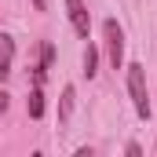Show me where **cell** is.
<instances>
[{
  "instance_id": "cell-1",
  "label": "cell",
  "mask_w": 157,
  "mask_h": 157,
  "mask_svg": "<svg viewBox=\"0 0 157 157\" xmlns=\"http://www.w3.org/2000/svg\"><path fill=\"white\" fill-rule=\"evenodd\" d=\"M128 95L135 102V113L143 121H150V91H146V66L143 62H128Z\"/></svg>"
},
{
  "instance_id": "cell-2",
  "label": "cell",
  "mask_w": 157,
  "mask_h": 157,
  "mask_svg": "<svg viewBox=\"0 0 157 157\" xmlns=\"http://www.w3.org/2000/svg\"><path fill=\"white\" fill-rule=\"evenodd\" d=\"M102 37H106V59H110V70L124 66V26L117 18H106L102 22Z\"/></svg>"
},
{
  "instance_id": "cell-3",
  "label": "cell",
  "mask_w": 157,
  "mask_h": 157,
  "mask_svg": "<svg viewBox=\"0 0 157 157\" xmlns=\"http://www.w3.org/2000/svg\"><path fill=\"white\" fill-rule=\"evenodd\" d=\"M66 18H70V26H73V33L77 37H91V15H88V7H84V0H66Z\"/></svg>"
},
{
  "instance_id": "cell-4",
  "label": "cell",
  "mask_w": 157,
  "mask_h": 157,
  "mask_svg": "<svg viewBox=\"0 0 157 157\" xmlns=\"http://www.w3.org/2000/svg\"><path fill=\"white\" fill-rule=\"evenodd\" d=\"M11 66H15V40L0 33V80L11 77Z\"/></svg>"
},
{
  "instance_id": "cell-5",
  "label": "cell",
  "mask_w": 157,
  "mask_h": 157,
  "mask_svg": "<svg viewBox=\"0 0 157 157\" xmlns=\"http://www.w3.org/2000/svg\"><path fill=\"white\" fill-rule=\"evenodd\" d=\"M26 110H29V117H33V121L44 117V84H37V80H33L29 99H26Z\"/></svg>"
},
{
  "instance_id": "cell-6",
  "label": "cell",
  "mask_w": 157,
  "mask_h": 157,
  "mask_svg": "<svg viewBox=\"0 0 157 157\" xmlns=\"http://www.w3.org/2000/svg\"><path fill=\"white\" fill-rule=\"evenodd\" d=\"M95 73H99V48H95V44H88V48H84V77L91 80Z\"/></svg>"
},
{
  "instance_id": "cell-7",
  "label": "cell",
  "mask_w": 157,
  "mask_h": 157,
  "mask_svg": "<svg viewBox=\"0 0 157 157\" xmlns=\"http://www.w3.org/2000/svg\"><path fill=\"white\" fill-rule=\"evenodd\" d=\"M70 110H73V88L66 84L62 88V99H59V121H70Z\"/></svg>"
},
{
  "instance_id": "cell-8",
  "label": "cell",
  "mask_w": 157,
  "mask_h": 157,
  "mask_svg": "<svg viewBox=\"0 0 157 157\" xmlns=\"http://www.w3.org/2000/svg\"><path fill=\"white\" fill-rule=\"evenodd\" d=\"M7 113V91H0V117Z\"/></svg>"
},
{
  "instance_id": "cell-9",
  "label": "cell",
  "mask_w": 157,
  "mask_h": 157,
  "mask_svg": "<svg viewBox=\"0 0 157 157\" xmlns=\"http://www.w3.org/2000/svg\"><path fill=\"white\" fill-rule=\"evenodd\" d=\"M33 7H37V11H44V0H33Z\"/></svg>"
}]
</instances>
